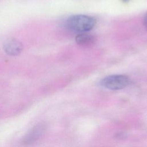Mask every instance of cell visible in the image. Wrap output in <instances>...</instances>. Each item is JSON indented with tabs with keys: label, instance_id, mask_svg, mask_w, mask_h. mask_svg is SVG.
Wrapping results in <instances>:
<instances>
[{
	"label": "cell",
	"instance_id": "cell-1",
	"mask_svg": "<svg viewBox=\"0 0 147 147\" xmlns=\"http://www.w3.org/2000/svg\"><path fill=\"white\" fill-rule=\"evenodd\" d=\"M96 23V19L91 16L76 14L69 17L66 20L65 25L70 31L83 33L93 29Z\"/></svg>",
	"mask_w": 147,
	"mask_h": 147
},
{
	"label": "cell",
	"instance_id": "cell-2",
	"mask_svg": "<svg viewBox=\"0 0 147 147\" xmlns=\"http://www.w3.org/2000/svg\"><path fill=\"white\" fill-rule=\"evenodd\" d=\"M100 83L106 88L117 90L126 87L129 83V79L124 75H112L102 79Z\"/></svg>",
	"mask_w": 147,
	"mask_h": 147
},
{
	"label": "cell",
	"instance_id": "cell-3",
	"mask_svg": "<svg viewBox=\"0 0 147 147\" xmlns=\"http://www.w3.org/2000/svg\"><path fill=\"white\" fill-rule=\"evenodd\" d=\"M5 52L10 56H17L22 50V44L17 39L11 38L7 39L3 43Z\"/></svg>",
	"mask_w": 147,
	"mask_h": 147
},
{
	"label": "cell",
	"instance_id": "cell-4",
	"mask_svg": "<svg viewBox=\"0 0 147 147\" xmlns=\"http://www.w3.org/2000/svg\"><path fill=\"white\" fill-rule=\"evenodd\" d=\"M43 127L42 125H37L32 129V130L27 134L24 140V143L26 145H32L40 138L43 131Z\"/></svg>",
	"mask_w": 147,
	"mask_h": 147
},
{
	"label": "cell",
	"instance_id": "cell-5",
	"mask_svg": "<svg viewBox=\"0 0 147 147\" xmlns=\"http://www.w3.org/2000/svg\"><path fill=\"white\" fill-rule=\"evenodd\" d=\"M76 42L83 47H90L95 42V38L94 36L86 33H79L75 37Z\"/></svg>",
	"mask_w": 147,
	"mask_h": 147
},
{
	"label": "cell",
	"instance_id": "cell-6",
	"mask_svg": "<svg viewBox=\"0 0 147 147\" xmlns=\"http://www.w3.org/2000/svg\"><path fill=\"white\" fill-rule=\"evenodd\" d=\"M144 21V24H145V26L147 28V14L145 15Z\"/></svg>",
	"mask_w": 147,
	"mask_h": 147
},
{
	"label": "cell",
	"instance_id": "cell-7",
	"mask_svg": "<svg viewBox=\"0 0 147 147\" xmlns=\"http://www.w3.org/2000/svg\"><path fill=\"white\" fill-rule=\"evenodd\" d=\"M121 1H122L124 2H128L129 0H121Z\"/></svg>",
	"mask_w": 147,
	"mask_h": 147
}]
</instances>
